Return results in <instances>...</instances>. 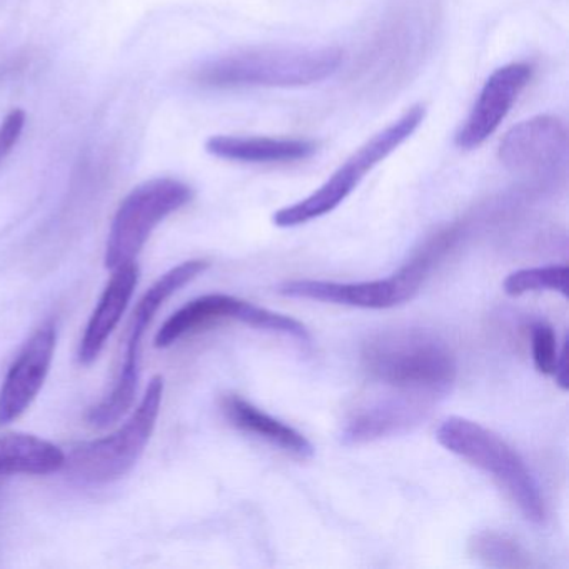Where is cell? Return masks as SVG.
<instances>
[{"instance_id": "obj_1", "label": "cell", "mask_w": 569, "mask_h": 569, "mask_svg": "<svg viewBox=\"0 0 569 569\" xmlns=\"http://www.w3.org/2000/svg\"><path fill=\"white\" fill-rule=\"evenodd\" d=\"M345 61L338 48L262 46L206 62L194 79L212 89L305 88L335 76Z\"/></svg>"}, {"instance_id": "obj_2", "label": "cell", "mask_w": 569, "mask_h": 569, "mask_svg": "<svg viewBox=\"0 0 569 569\" xmlns=\"http://www.w3.org/2000/svg\"><path fill=\"white\" fill-rule=\"evenodd\" d=\"M361 365L379 385L438 399L455 385L458 365L449 346L421 329L379 332L362 345Z\"/></svg>"}, {"instance_id": "obj_3", "label": "cell", "mask_w": 569, "mask_h": 569, "mask_svg": "<svg viewBox=\"0 0 569 569\" xmlns=\"http://www.w3.org/2000/svg\"><path fill=\"white\" fill-rule=\"evenodd\" d=\"M462 236L459 224L436 232L391 278L362 282L292 279L282 282L278 292L286 298L311 299L359 309H389L411 301L428 279L429 272L452 251Z\"/></svg>"}, {"instance_id": "obj_4", "label": "cell", "mask_w": 569, "mask_h": 569, "mask_svg": "<svg viewBox=\"0 0 569 569\" xmlns=\"http://www.w3.org/2000/svg\"><path fill=\"white\" fill-rule=\"evenodd\" d=\"M436 439L452 455L491 475L528 521L535 525L546 521L545 498L535 476L525 459L496 432L478 422L451 416L441 422Z\"/></svg>"}, {"instance_id": "obj_5", "label": "cell", "mask_w": 569, "mask_h": 569, "mask_svg": "<svg viewBox=\"0 0 569 569\" xmlns=\"http://www.w3.org/2000/svg\"><path fill=\"white\" fill-rule=\"evenodd\" d=\"M425 118V106L416 104L409 108L398 121L372 136L351 158L346 159L345 164L321 188L316 189L302 201L279 209L272 216L274 226L282 229L298 228L338 209L376 166L381 164L388 156H391L399 146L405 144L418 131Z\"/></svg>"}, {"instance_id": "obj_6", "label": "cell", "mask_w": 569, "mask_h": 569, "mask_svg": "<svg viewBox=\"0 0 569 569\" xmlns=\"http://www.w3.org/2000/svg\"><path fill=\"white\" fill-rule=\"evenodd\" d=\"M164 378L154 376L138 408L128 421L106 438L81 442L66 456V466L76 478L91 485L118 481L131 472L144 452L161 412Z\"/></svg>"}, {"instance_id": "obj_7", "label": "cell", "mask_w": 569, "mask_h": 569, "mask_svg": "<svg viewBox=\"0 0 569 569\" xmlns=\"http://www.w3.org/2000/svg\"><path fill=\"white\" fill-rule=\"evenodd\" d=\"M209 266L211 264L206 259H191V261L182 262L161 276L142 296L134 315H132L124 361H122L114 388H112L111 395L106 396L99 405L89 409V425L96 426V428H108L118 422L132 408L136 395H138L139 378H141L142 341H144L146 332H148L156 312L174 292L201 276Z\"/></svg>"}, {"instance_id": "obj_8", "label": "cell", "mask_w": 569, "mask_h": 569, "mask_svg": "<svg viewBox=\"0 0 569 569\" xmlns=\"http://www.w3.org/2000/svg\"><path fill=\"white\" fill-rule=\"evenodd\" d=\"M192 199L191 186L172 178L151 179L132 189L112 219L106 244V268L114 271L136 262L154 229Z\"/></svg>"}, {"instance_id": "obj_9", "label": "cell", "mask_w": 569, "mask_h": 569, "mask_svg": "<svg viewBox=\"0 0 569 569\" xmlns=\"http://www.w3.org/2000/svg\"><path fill=\"white\" fill-rule=\"evenodd\" d=\"M228 319L261 329V331L291 336L301 342H308L311 339L308 328L289 316L279 315V312L259 308L244 299L218 292V295H206L192 299L191 302L176 311L156 335V348H169L184 336L192 335V332L214 325V322L228 321Z\"/></svg>"}, {"instance_id": "obj_10", "label": "cell", "mask_w": 569, "mask_h": 569, "mask_svg": "<svg viewBox=\"0 0 569 569\" xmlns=\"http://www.w3.org/2000/svg\"><path fill=\"white\" fill-rule=\"evenodd\" d=\"M499 161L508 171L535 181H551L568 166V131L555 116H536L509 129L499 144Z\"/></svg>"}, {"instance_id": "obj_11", "label": "cell", "mask_w": 569, "mask_h": 569, "mask_svg": "<svg viewBox=\"0 0 569 569\" xmlns=\"http://www.w3.org/2000/svg\"><path fill=\"white\" fill-rule=\"evenodd\" d=\"M531 78L532 66L526 62H512L496 69L456 134V146L462 151H475L485 144L498 131Z\"/></svg>"}, {"instance_id": "obj_12", "label": "cell", "mask_w": 569, "mask_h": 569, "mask_svg": "<svg viewBox=\"0 0 569 569\" xmlns=\"http://www.w3.org/2000/svg\"><path fill=\"white\" fill-rule=\"evenodd\" d=\"M56 342L58 332L52 322L39 328L26 342L0 388V426L11 425L31 408L51 371Z\"/></svg>"}, {"instance_id": "obj_13", "label": "cell", "mask_w": 569, "mask_h": 569, "mask_svg": "<svg viewBox=\"0 0 569 569\" xmlns=\"http://www.w3.org/2000/svg\"><path fill=\"white\" fill-rule=\"evenodd\" d=\"M436 399L399 392L368 402L349 416L341 429L346 446L366 445L406 435L426 421Z\"/></svg>"}, {"instance_id": "obj_14", "label": "cell", "mask_w": 569, "mask_h": 569, "mask_svg": "<svg viewBox=\"0 0 569 569\" xmlns=\"http://www.w3.org/2000/svg\"><path fill=\"white\" fill-rule=\"evenodd\" d=\"M112 272L114 274L106 286L79 345L78 358L81 365H92L99 358L138 288L139 269L136 262L121 266Z\"/></svg>"}, {"instance_id": "obj_15", "label": "cell", "mask_w": 569, "mask_h": 569, "mask_svg": "<svg viewBox=\"0 0 569 569\" xmlns=\"http://www.w3.org/2000/svg\"><path fill=\"white\" fill-rule=\"evenodd\" d=\"M206 151L224 161L278 164V162L306 161L318 152V144L308 139L214 136L206 142Z\"/></svg>"}, {"instance_id": "obj_16", "label": "cell", "mask_w": 569, "mask_h": 569, "mask_svg": "<svg viewBox=\"0 0 569 569\" xmlns=\"http://www.w3.org/2000/svg\"><path fill=\"white\" fill-rule=\"evenodd\" d=\"M221 408L226 419L239 431L256 436L296 458L308 459L315 456V446L298 429L286 425L281 419L272 418L241 396H224Z\"/></svg>"}, {"instance_id": "obj_17", "label": "cell", "mask_w": 569, "mask_h": 569, "mask_svg": "<svg viewBox=\"0 0 569 569\" xmlns=\"http://www.w3.org/2000/svg\"><path fill=\"white\" fill-rule=\"evenodd\" d=\"M64 466V451L51 441L22 432L0 436V478L52 475Z\"/></svg>"}, {"instance_id": "obj_18", "label": "cell", "mask_w": 569, "mask_h": 569, "mask_svg": "<svg viewBox=\"0 0 569 569\" xmlns=\"http://www.w3.org/2000/svg\"><path fill=\"white\" fill-rule=\"evenodd\" d=\"M468 549L472 558L489 568L528 569L535 566L531 555L505 532H476L469 539Z\"/></svg>"}, {"instance_id": "obj_19", "label": "cell", "mask_w": 569, "mask_h": 569, "mask_svg": "<svg viewBox=\"0 0 569 569\" xmlns=\"http://www.w3.org/2000/svg\"><path fill=\"white\" fill-rule=\"evenodd\" d=\"M568 266H545V268L519 269L502 282L506 295L518 298L526 292L552 291L568 298Z\"/></svg>"}, {"instance_id": "obj_20", "label": "cell", "mask_w": 569, "mask_h": 569, "mask_svg": "<svg viewBox=\"0 0 569 569\" xmlns=\"http://www.w3.org/2000/svg\"><path fill=\"white\" fill-rule=\"evenodd\" d=\"M531 351L532 362L538 372L545 376H552L556 361H558V342L551 326L538 321L531 326Z\"/></svg>"}, {"instance_id": "obj_21", "label": "cell", "mask_w": 569, "mask_h": 569, "mask_svg": "<svg viewBox=\"0 0 569 569\" xmlns=\"http://www.w3.org/2000/svg\"><path fill=\"white\" fill-rule=\"evenodd\" d=\"M28 116L22 109H12L4 121L0 122V164L6 161L12 149L21 141Z\"/></svg>"}, {"instance_id": "obj_22", "label": "cell", "mask_w": 569, "mask_h": 569, "mask_svg": "<svg viewBox=\"0 0 569 569\" xmlns=\"http://www.w3.org/2000/svg\"><path fill=\"white\" fill-rule=\"evenodd\" d=\"M552 376H555L556 385H558L562 391H568V342H565L562 348L559 349L558 361H556L555 372H552Z\"/></svg>"}]
</instances>
